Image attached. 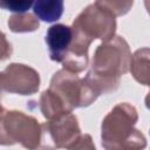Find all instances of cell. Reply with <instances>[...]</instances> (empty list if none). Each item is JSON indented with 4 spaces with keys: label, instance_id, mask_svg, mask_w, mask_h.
<instances>
[{
    "label": "cell",
    "instance_id": "obj_1",
    "mask_svg": "<svg viewBox=\"0 0 150 150\" xmlns=\"http://www.w3.org/2000/svg\"><path fill=\"white\" fill-rule=\"evenodd\" d=\"M71 38L73 33L68 26L59 23L52 26L48 29L46 35V42L54 59H56V56H60L68 48L71 42Z\"/></svg>",
    "mask_w": 150,
    "mask_h": 150
},
{
    "label": "cell",
    "instance_id": "obj_2",
    "mask_svg": "<svg viewBox=\"0 0 150 150\" xmlns=\"http://www.w3.org/2000/svg\"><path fill=\"white\" fill-rule=\"evenodd\" d=\"M33 11L41 20L53 22L61 18L63 13V1H35L33 4Z\"/></svg>",
    "mask_w": 150,
    "mask_h": 150
},
{
    "label": "cell",
    "instance_id": "obj_3",
    "mask_svg": "<svg viewBox=\"0 0 150 150\" xmlns=\"http://www.w3.org/2000/svg\"><path fill=\"white\" fill-rule=\"evenodd\" d=\"M33 4L30 1H0V7H4L5 9L12 11V12H26L30 8Z\"/></svg>",
    "mask_w": 150,
    "mask_h": 150
}]
</instances>
